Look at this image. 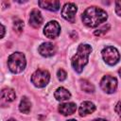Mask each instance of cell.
I'll use <instances>...</instances> for the list:
<instances>
[{"label":"cell","instance_id":"6da1fadb","mask_svg":"<svg viewBox=\"0 0 121 121\" xmlns=\"http://www.w3.org/2000/svg\"><path fill=\"white\" fill-rule=\"evenodd\" d=\"M108 18L107 12L97 7H90L84 10L82 13V22L88 27H95L101 23L105 22Z\"/></svg>","mask_w":121,"mask_h":121},{"label":"cell","instance_id":"7a4b0ae2","mask_svg":"<svg viewBox=\"0 0 121 121\" xmlns=\"http://www.w3.org/2000/svg\"><path fill=\"white\" fill-rule=\"evenodd\" d=\"M92 52V47L89 44H79L77 53L72 57L71 64L74 70L78 73H81L84 66L88 63V58Z\"/></svg>","mask_w":121,"mask_h":121},{"label":"cell","instance_id":"3957f363","mask_svg":"<svg viewBox=\"0 0 121 121\" xmlns=\"http://www.w3.org/2000/svg\"><path fill=\"white\" fill-rule=\"evenodd\" d=\"M26 57L21 52L12 53L8 59L9 69L10 70V72L14 74H19L23 72L26 68Z\"/></svg>","mask_w":121,"mask_h":121},{"label":"cell","instance_id":"277c9868","mask_svg":"<svg viewBox=\"0 0 121 121\" xmlns=\"http://www.w3.org/2000/svg\"><path fill=\"white\" fill-rule=\"evenodd\" d=\"M50 80V74L46 70L38 69L31 76V82L38 88L45 87Z\"/></svg>","mask_w":121,"mask_h":121},{"label":"cell","instance_id":"5b68a950","mask_svg":"<svg viewBox=\"0 0 121 121\" xmlns=\"http://www.w3.org/2000/svg\"><path fill=\"white\" fill-rule=\"evenodd\" d=\"M102 58L104 61L109 65H114L116 64L120 60V54L118 50L113 46H107L105 47L102 52Z\"/></svg>","mask_w":121,"mask_h":121},{"label":"cell","instance_id":"8992f818","mask_svg":"<svg viewBox=\"0 0 121 121\" xmlns=\"http://www.w3.org/2000/svg\"><path fill=\"white\" fill-rule=\"evenodd\" d=\"M100 87L105 93L112 94L117 88V79L110 75H106L100 80Z\"/></svg>","mask_w":121,"mask_h":121},{"label":"cell","instance_id":"52a82bcc","mask_svg":"<svg viewBox=\"0 0 121 121\" xmlns=\"http://www.w3.org/2000/svg\"><path fill=\"white\" fill-rule=\"evenodd\" d=\"M60 33V26L57 21H50L48 22L44 28H43V34L46 38L49 39H55L57 38Z\"/></svg>","mask_w":121,"mask_h":121},{"label":"cell","instance_id":"ba28073f","mask_svg":"<svg viewBox=\"0 0 121 121\" xmlns=\"http://www.w3.org/2000/svg\"><path fill=\"white\" fill-rule=\"evenodd\" d=\"M77 6L74 3H66L61 9V16L63 19L70 23H74L77 13Z\"/></svg>","mask_w":121,"mask_h":121},{"label":"cell","instance_id":"9c48e42d","mask_svg":"<svg viewBox=\"0 0 121 121\" xmlns=\"http://www.w3.org/2000/svg\"><path fill=\"white\" fill-rule=\"evenodd\" d=\"M39 53L43 56V57H51L53 56L56 51H57V47L55 44H53L52 43H43L39 48H38Z\"/></svg>","mask_w":121,"mask_h":121},{"label":"cell","instance_id":"30bf717a","mask_svg":"<svg viewBox=\"0 0 121 121\" xmlns=\"http://www.w3.org/2000/svg\"><path fill=\"white\" fill-rule=\"evenodd\" d=\"M42 24H43V16L41 11L36 9H32L29 15V25L34 28H38Z\"/></svg>","mask_w":121,"mask_h":121},{"label":"cell","instance_id":"8fae6325","mask_svg":"<svg viewBox=\"0 0 121 121\" xmlns=\"http://www.w3.org/2000/svg\"><path fill=\"white\" fill-rule=\"evenodd\" d=\"M39 6L44 9L50 10V11H57L60 9V3L57 0H41L38 2Z\"/></svg>","mask_w":121,"mask_h":121},{"label":"cell","instance_id":"7c38bea8","mask_svg":"<svg viewBox=\"0 0 121 121\" xmlns=\"http://www.w3.org/2000/svg\"><path fill=\"white\" fill-rule=\"evenodd\" d=\"M95 111V106L91 101H83L78 109V112L80 116H85L87 114H90Z\"/></svg>","mask_w":121,"mask_h":121},{"label":"cell","instance_id":"4fadbf2b","mask_svg":"<svg viewBox=\"0 0 121 121\" xmlns=\"http://www.w3.org/2000/svg\"><path fill=\"white\" fill-rule=\"evenodd\" d=\"M76 111H77V105L73 102L63 103V104H60L59 107V112L62 115H71Z\"/></svg>","mask_w":121,"mask_h":121},{"label":"cell","instance_id":"5bb4252c","mask_svg":"<svg viewBox=\"0 0 121 121\" xmlns=\"http://www.w3.org/2000/svg\"><path fill=\"white\" fill-rule=\"evenodd\" d=\"M54 96L58 101H65L71 97V94L67 89H65L63 87H59L55 91Z\"/></svg>","mask_w":121,"mask_h":121},{"label":"cell","instance_id":"9a60e30c","mask_svg":"<svg viewBox=\"0 0 121 121\" xmlns=\"http://www.w3.org/2000/svg\"><path fill=\"white\" fill-rule=\"evenodd\" d=\"M2 98L7 102H11L16 98V94L13 89L11 88H5L1 92Z\"/></svg>","mask_w":121,"mask_h":121},{"label":"cell","instance_id":"2e32d148","mask_svg":"<svg viewBox=\"0 0 121 121\" xmlns=\"http://www.w3.org/2000/svg\"><path fill=\"white\" fill-rule=\"evenodd\" d=\"M31 110V103L26 96H23L19 104V111L23 113H28Z\"/></svg>","mask_w":121,"mask_h":121},{"label":"cell","instance_id":"e0dca14e","mask_svg":"<svg viewBox=\"0 0 121 121\" xmlns=\"http://www.w3.org/2000/svg\"><path fill=\"white\" fill-rule=\"evenodd\" d=\"M80 85H81V89L86 92V93H94L95 92V86L88 80L86 79H82L80 81Z\"/></svg>","mask_w":121,"mask_h":121},{"label":"cell","instance_id":"ac0fdd59","mask_svg":"<svg viewBox=\"0 0 121 121\" xmlns=\"http://www.w3.org/2000/svg\"><path fill=\"white\" fill-rule=\"evenodd\" d=\"M13 28L18 32V33H21L23 31V28H24V22L22 20H15L14 23H13Z\"/></svg>","mask_w":121,"mask_h":121},{"label":"cell","instance_id":"d6986e66","mask_svg":"<svg viewBox=\"0 0 121 121\" xmlns=\"http://www.w3.org/2000/svg\"><path fill=\"white\" fill-rule=\"evenodd\" d=\"M57 77H58L59 80L63 81L64 79H66L67 74H66V72H65L63 69H59V70H58V72H57Z\"/></svg>","mask_w":121,"mask_h":121},{"label":"cell","instance_id":"ffe728a7","mask_svg":"<svg viewBox=\"0 0 121 121\" xmlns=\"http://www.w3.org/2000/svg\"><path fill=\"white\" fill-rule=\"evenodd\" d=\"M109 28H110V26H109V25L104 26L103 27H101V28L95 30V36H100V35H102L103 33H106Z\"/></svg>","mask_w":121,"mask_h":121},{"label":"cell","instance_id":"44dd1931","mask_svg":"<svg viewBox=\"0 0 121 121\" xmlns=\"http://www.w3.org/2000/svg\"><path fill=\"white\" fill-rule=\"evenodd\" d=\"M115 12L118 16L121 17V1L115 2Z\"/></svg>","mask_w":121,"mask_h":121},{"label":"cell","instance_id":"7402d4cb","mask_svg":"<svg viewBox=\"0 0 121 121\" xmlns=\"http://www.w3.org/2000/svg\"><path fill=\"white\" fill-rule=\"evenodd\" d=\"M115 112H116V113L119 116H121V101H119L116 104V106H115Z\"/></svg>","mask_w":121,"mask_h":121},{"label":"cell","instance_id":"603a6c76","mask_svg":"<svg viewBox=\"0 0 121 121\" xmlns=\"http://www.w3.org/2000/svg\"><path fill=\"white\" fill-rule=\"evenodd\" d=\"M1 27H2V34H1V38L4 37V34H5V26L1 24Z\"/></svg>","mask_w":121,"mask_h":121},{"label":"cell","instance_id":"cb8c5ba5","mask_svg":"<svg viewBox=\"0 0 121 121\" xmlns=\"http://www.w3.org/2000/svg\"><path fill=\"white\" fill-rule=\"evenodd\" d=\"M93 121H107V120H105V119H101V118H98V119H95V120H93Z\"/></svg>","mask_w":121,"mask_h":121},{"label":"cell","instance_id":"d4e9b609","mask_svg":"<svg viewBox=\"0 0 121 121\" xmlns=\"http://www.w3.org/2000/svg\"><path fill=\"white\" fill-rule=\"evenodd\" d=\"M118 73H119V75H120V77H121V68L119 69V71H118Z\"/></svg>","mask_w":121,"mask_h":121},{"label":"cell","instance_id":"484cf974","mask_svg":"<svg viewBox=\"0 0 121 121\" xmlns=\"http://www.w3.org/2000/svg\"><path fill=\"white\" fill-rule=\"evenodd\" d=\"M8 121H16V120H15V119H9Z\"/></svg>","mask_w":121,"mask_h":121},{"label":"cell","instance_id":"4316f807","mask_svg":"<svg viewBox=\"0 0 121 121\" xmlns=\"http://www.w3.org/2000/svg\"><path fill=\"white\" fill-rule=\"evenodd\" d=\"M68 121H77V120H75V119H70V120H68Z\"/></svg>","mask_w":121,"mask_h":121}]
</instances>
